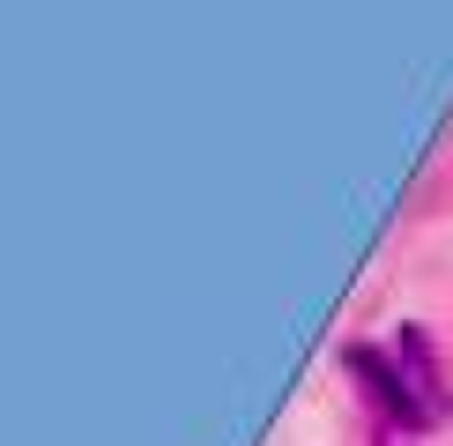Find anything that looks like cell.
Returning a JSON list of instances; mask_svg holds the SVG:
<instances>
[{
	"label": "cell",
	"mask_w": 453,
	"mask_h": 446,
	"mask_svg": "<svg viewBox=\"0 0 453 446\" xmlns=\"http://www.w3.org/2000/svg\"><path fill=\"white\" fill-rule=\"evenodd\" d=\"M349 372L365 380V402H372V417H380V432L417 439L424 424H431V409L417 402V387L402 380V365H394V358H380V350H365V342H357V350H349Z\"/></svg>",
	"instance_id": "obj_1"
}]
</instances>
